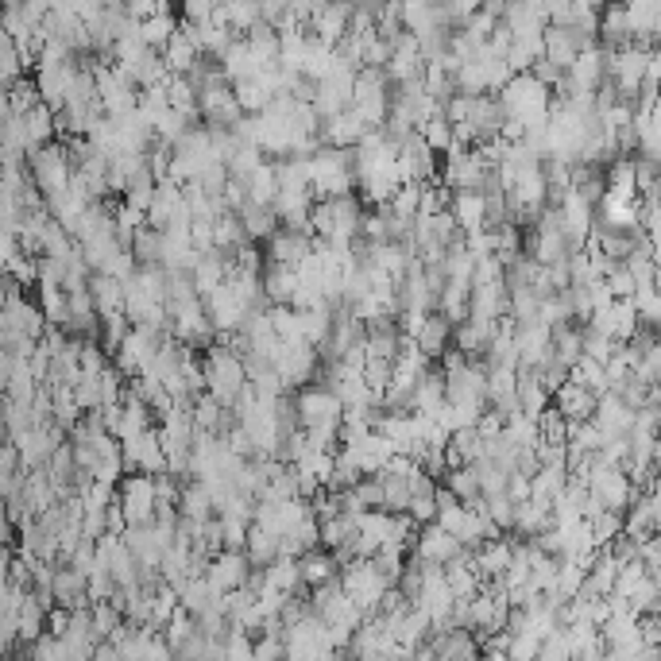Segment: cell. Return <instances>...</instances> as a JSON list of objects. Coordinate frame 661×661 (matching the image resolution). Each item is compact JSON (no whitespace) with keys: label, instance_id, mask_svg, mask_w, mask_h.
<instances>
[{"label":"cell","instance_id":"cell-1","mask_svg":"<svg viewBox=\"0 0 661 661\" xmlns=\"http://www.w3.org/2000/svg\"><path fill=\"white\" fill-rule=\"evenodd\" d=\"M310 163V198H337V194H352L356 178H352V151L348 147L317 144Z\"/></svg>","mask_w":661,"mask_h":661},{"label":"cell","instance_id":"cell-2","mask_svg":"<svg viewBox=\"0 0 661 661\" xmlns=\"http://www.w3.org/2000/svg\"><path fill=\"white\" fill-rule=\"evenodd\" d=\"M202 379H205V391L221 406L236 403V395H240L244 383H248L244 360H240L229 345H217V341L209 348H202Z\"/></svg>","mask_w":661,"mask_h":661},{"label":"cell","instance_id":"cell-3","mask_svg":"<svg viewBox=\"0 0 661 661\" xmlns=\"http://www.w3.org/2000/svg\"><path fill=\"white\" fill-rule=\"evenodd\" d=\"M499 97V105H503V116H515L522 120L526 128L530 124H546V113H549V86H542L530 70H522V74H511V82L495 93Z\"/></svg>","mask_w":661,"mask_h":661},{"label":"cell","instance_id":"cell-4","mask_svg":"<svg viewBox=\"0 0 661 661\" xmlns=\"http://www.w3.org/2000/svg\"><path fill=\"white\" fill-rule=\"evenodd\" d=\"M337 646L329 638V627L317 619L314 611L298 615L294 623L283 627V658L294 661H321V658H333Z\"/></svg>","mask_w":661,"mask_h":661},{"label":"cell","instance_id":"cell-5","mask_svg":"<svg viewBox=\"0 0 661 661\" xmlns=\"http://www.w3.org/2000/svg\"><path fill=\"white\" fill-rule=\"evenodd\" d=\"M28 167H31V182H35V190L43 194V198H51L58 190H66L70 186V155H66V147L62 144H39L28 151Z\"/></svg>","mask_w":661,"mask_h":661},{"label":"cell","instance_id":"cell-6","mask_svg":"<svg viewBox=\"0 0 661 661\" xmlns=\"http://www.w3.org/2000/svg\"><path fill=\"white\" fill-rule=\"evenodd\" d=\"M488 171L491 167L480 159L476 147L453 144L445 151V167H437V182H441L445 190H480Z\"/></svg>","mask_w":661,"mask_h":661},{"label":"cell","instance_id":"cell-7","mask_svg":"<svg viewBox=\"0 0 661 661\" xmlns=\"http://www.w3.org/2000/svg\"><path fill=\"white\" fill-rule=\"evenodd\" d=\"M317 360H321L317 348L306 345V341H294V345L279 341L275 352H271V368L283 379V391H298L302 383H310L317 375Z\"/></svg>","mask_w":661,"mask_h":661},{"label":"cell","instance_id":"cell-8","mask_svg":"<svg viewBox=\"0 0 661 661\" xmlns=\"http://www.w3.org/2000/svg\"><path fill=\"white\" fill-rule=\"evenodd\" d=\"M294 399V414H298V426L302 430H314V426H341V399L325 387V383H317V387H302L298 395H290Z\"/></svg>","mask_w":661,"mask_h":661},{"label":"cell","instance_id":"cell-9","mask_svg":"<svg viewBox=\"0 0 661 661\" xmlns=\"http://www.w3.org/2000/svg\"><path fill=\"white\" fill-rule=\"evenodd\" d=\"M159 329H151V325H128V333L120 337V345L113 348V360H116V372L124 375V379H132L136 372H144L147 360H151V352L159 345Z\"/></svg>","mask_w":661,"mask_h":661},{"label":"cell","instance_id":"cell-10","mask_svg":"<svg viewBox=\"0 0 661 661\" xmlns=\"http://www.w3.org/2000/svg\"><path fill=\"white\" fill-rule=\"evenodd\" d=\"M116 503L128 522H151L155 518V476L147 472H124L120 476V491Z\"/></svg>","mask_w":661,"mask_h":661},{"label":"cell","instance_id":"cell-11","mask_svg":"<svg viewBox=\"0 0 661 661\" xmlns=\"http://www.w3.org/2000/svg\"><path fill=\"white\" fill-rule=\"evenodd\" d=\"M310 248H314V236L306 229L279 225V229L263 240V263H275V267H290L294 271L302 259L310 256Z\"/></svg>","mask_w":661,"mask_h":661},{"label":"cell","instance_id":"cell-12","mask_svg":"<svg viewBox=\"0 0 661 661\" xmlns=\"http://www.w3.org/2000/svg\"><path fill=\"white\" fill-rule=\"evenodd\" d=\"M406 553H414V557L426 561V565H445V561L460 557L464 546H460L449 530H441L437 522H422V526L414 530V542H410Z\"/></svg>","mask_w":661,"mask_h":661},{"label":"cell","instance_id":"cell-13","mask_svg":"<svg viewBox=\"0 0 661 661\" xmlns=\"http://www.w3.org/2000/svg\"><path fill=\"white\" fill-rule=\"evenodd\" d=\"M202 306H205V317L213 321V329H217V333H232V329L244 321V314H248L244 298L236 294V287H232L229 279L209 290V294L202 298Z\"/></svg>","mask_w":661,"mask_h":661},{"label":"cell","instance_id":"cell-14","mask_svg":"<svg viewBox=\"0 0 661 661\" xmlns=\"http://www.w3.org/2000/svg\"><path fill=\"white\" fill-rule=\"evenodd\" d=\"M198 116H202L209 128H232L244 116V109H240V101H236L229 82H221V86L198 89Z\"/></svg>","mask_w":661,"mask_h":661},{"label":"cell","instance_id":"cell-15","mask_svg":"<svg viewBox=\"0 0 661 661\" xmlns=\"http://www.w3.org/2000/svg\"><path fill=\"white\" fill-rule=\"evenodd\" d=\"M248 569H252V561L244 557V549H217L205 565V580L213 592H229L248 580Z\"/></svg>","mask_w":661,"mask_h":661},{"label":"cell","instance_id":"cell-16","mask_svg":"<svg viewBox=\"0 0 661 661\" xmlns=\"http://www.w3.org/2000/svg\"><path fill=\"white\" fill-rule=\"evenodd\" d=\"M588 43H596V39L580 35L576 28H557V24H546V28H542V58L557 62L561 70H565Z\"/></svg>","mask_w":661,"mask_h":661},{"label":"cell","instance_id":"cell-17","mask_svg":"<svg viewBox=\"0 0 661 661\" xmlns=\"http://www.w3.org/2000/svg\"><path fill=\"white\" fill-rule=\"evenodd\" d=\"M658 522H661L658 488L638 491L631 499V507L623 511V530H627L631 538H646V534H658Z\"/></svg>","mask_w":661,"mask_h":661},{"label":"cell","instance_id":"cell-18","mask_svg":"<svg viewBox=\"0 0 661 661\" xmlns=\"http://www.w3.org/2000/svg\"><path fill=\"white\" fill-rule=\"evenodd\" d=\"M368 132V124L352 109H341L333 116H321V128H317V144H329V147H352L360 136Z\"/></svg>","mask_w":661,"mask_h":661},{"label":"cell","instance_id":"cell-19","mask_svg":"<svg viewBox=\"0 0 661 661\" xmlns=\"http://www.w3.org/2000/svg\"><path fill=\"white\" fill-rule=\"evenodd\" d=\"M449 217L457 221L460 232H476L488 225V205L480 190H449Z\"/></svg>","mask_w":661,"mask_h":661},{"label":"cell","instance_id":"cell-20","mask_svg":"<svg viewBox=\"0 0 661 661\" xmlns=\"http://www.w3.org/2000/svg\"><path fill=\"white\" fill-rule=\"evenodd\" d=\"M86 290H89V302H93L97 317L124 314V279L105 275V271H89Z\"/></svg>","mask_w":661,"mask_h":661},{"label":"cell","instance_id":"cell-21","mask_svg":"<svg viewBox=\"0 0 661 661\" xmlns=\"http://www.w3.org/2000/svg\"><path fill=\"white\" fill-rule=\"evenodd\" d=\"M410 341L422 348L426 360H437V356L449 348V341H453V321H449L445 314H437V310H426L422 325H418V333H414Z\"/></svg>","mask_w":661,"mask_h":661},{"label":"cell","instance_id":"cell-22","mask_svg":"<svg viewBox=\"0 0 661 661\" xmlns=\"http://www.w3.org/2000/svg\"><path fill=\"white\" fill-rule=\"evenodd\" d=\"M178 205H182V186H178L174 178H159V182H155V194H151V205H147V213H144V225L163 232L171 225L174 213H178Z\"/></svg>","mask_w":661,"mask_h":661},{"label":"cell","instance_id":"cell-23","mask_svg":"<svg viewBox=\"0 0 661 661\" xmlns=\"http://www.w3.org/2000/svg\"><path fill=\"white\" fill-rule=\"evenodd\" d=\"M596 399H600V395H592V391H588V387H580L576 379H565V383L549 395V403L557 406L569 422H588V418H592V410H596Z\"/></svg>","mask_w":661,"mask_h":661},{"label":"cell","instance_id":"cell-24","mask_svg":"<svg viewBox=\"0 0 661 661\" xmlns=\"http://www.w3.org/2000/svg\"><path fill=\"white\" fill-rule=\"evenodd\" d=\"M464 124L472 128V140H476V144L499 136V124H503V105H499V97H495V93L472 97V109H468V120H464Z\"/></svg>","mask_w":661,"mask_h":661},{"label":"cell","instance_id":"cell-25","mask_svg":"<svg viewBox=\"0 0 661 661\" xmlns=\"http://www.w3.org/2000/svg\"><path fill=\"white\" fill-rule=\"evenodd\" d=\"M592 422H596V430L604 433V437H615V433H627L634 422V410L615 391H604L600 399H596V410H592Z\"/></svg>","mask_w":661,"mask_h":661},{"label":"cell","instance_id":"cell-26","mask_svg":"<svg viewBox=\"0 0 661 661\" xmlns=\"http://www.w3.org/2000/svg\"><path fill=\"white\" fill-rule=\"evenodd\" d=\"M507 314V283H476L468 290V317H488V321H499Z\"/></svg>","mask_w":661,"mask_h":661},{"label":"cell","instance_id":"cell-27","mask_svg":"<svg viewBox=\"0 0 661 661\" xmlns=\"http://www.w3.org/2000/svg\"><path fill=\"white\" fill-rule=\"evenodd\" d=\"M515 399H518V410H522L526 418H538L549 406L546 383L538 379L534 368H515Z\"/></svg>","mask_w":661,"mask_h":661},{"label":"cell","instance_id":"cell-28","mask_svg":"<svg viewBox=\"0 0 661 661\" xmlns=\"http://www.w3.org/2000/svg\"><path fill=\"white\" fill-rule=\"evenodd\" d=\"M348 16H352V0H329V4L317 12L306 28H314L317 39L333 47V43H337V39L348 31Z\"/></svg>","mask_w":661,"mask_h":661},{"label":"cell","instance_id":"cell-29","mask_svg":"<svg viewBox=\"0 0 661 661\" xmlns=\"http://www.w3.org/2000/svg\"><path fill=\"white\" fill-rule=\"evenodd\" d=\"M337 557H333V549L325 546H314L306 549V553H298V573H302V588H314V584H325V580H333L337 576Z\"/></svg>","mask_w":661,"mask_h":661},{"label":"cell","instance_id":"cell-30","mask_svg":"<svg viewBox=\"0 0 661 661\" xmlns=\"http://www.w3.org/2000/svg\"><path fill=\"white\" fill-rule=\"evenodd\" d=\"M491 333H495V321H488V317H464L453 325V341L464 356H484Z\"/></svg>","mask_w":661,"mask_h":661},{"label":"cell","instance_id":"cell-31","mask_svg":"<svg viewBox=\"0 0 661 661\" xmlns=\"http://www.w3.org/2000/svg\"><path fill=\"white\" fill-rule=\"evenodd\" d=\"M174 31H178V12H174L171 0H159V8L140 20V39H144L147 47H155V51L171 39Z\"/></svg>","mask_w":661,"mask_h":661},{"label":"cell","instance_id":"cell-32","mask_svg":"<svg viewBox=\"0 0 661 661\" xmlns=\"http://www.w3.org/2000/svg\"><path fill=\"white\" fill-rule=\"evenodd\" d=\"M441 403H445V375L426 368V372L414 379V387H410V410L433 414Z\"/></svg>","mask_w":661,"mask_h":661},{"label":"cell","instance_id":"cell-33","mask_svg":"<svg viewBox=\"0 0 661 661\" xmlns=\"http://www.w3.org/2000/svg\"><path fill=\"white\" fill-rule=\"evenodd\" d=\"M198 55H202V51H198V43L182 31V24H178V31H174L171 39L159 47V58H163V66H167L171 74H186V70L198 62Z\"/></svg>","mask_w":661,"mask_h":661},{"label":"cell","instance_id":"cell-34","mask_svg":"<svg viewBox=\"0 0 661 661\" xmlns=\"http://www.w3.org/2000/svg\"><path fill=\"white\" fill-rule=\"evenodd\" d=\"M174 511H178V518H190V522H202V518L213 515V499H209V491H205L202 480H194V476L182 480Z\"/></svg>","mask_w":661,"mask_h":661},{"label":"cell","instance_id":"cell-35","mask_svg":"<svg viewBox=\"0 0 661 661\" xmlns=\"http://www.w3.org/2000/svg\"><path fill=\"white\" fill-rule=\"evenodd\" d=\"M236 217H240V225L248 232V240L252 244H263L271 232L279 229V217H275V209L271 205H259V202H244L236 209Z\"/></svg>","mask_w":661,"mask_h":661},{"label":"cell","instance_id":"cell-36","mask_svg":"<svg viewBox=\"0 0 661 661\" xmlns=\"http://www.w3.org/2000/svg\"><path fill=\"white\" fill-rule=\"evenodd\" d=\"M263 584L275 588V592H302V573H298V557H287L279 553L275 561L263 565Z\"/></svg>","mask_w":661,"mask_h":661},{"label":"cell","instance_id":"cell-37","mask_svg":"<svg viewBox=\"0 0 661 661\" xmlns=\"http://www.w3.org/2000/svg\"><path fill=\"white\" fill-rule=\"evenodd\" d=\"M553 515H549V503L546 499H522L515 503V522H511V530L522 534V538H534L538 530H546Z\"/></svg>","mask_w":661,"mask_h":661},{"label":"cell","instance_id":"cell-38","mask_svg":"<svg viewBox=\"0 0 661 661\" xmlns=\"http://www.w3.org/2000/svg\"><path fill=\"white\" fill-rule=\"evenodd\" d=\"M244 43H248V51H252V58H256L259 66L279 58V31H275L271 20H263V16H259L252 28L244 31Z\"/></svg>","mask_w":661,"mask_h":661},{"label":"cell","instance_id":"cell-39","mask_svg":"<svg viewBox=\"0 0 661 661\" xmlns=\"http://www.w3.org/2000/svg\"><path fill=\"white\" fill-rule=\"evenodd\" d=\"M240 244H248V232H244V225H240V217H236L232 209L217 213V217H213V248L229 259Z\"/></svg>","mask_w":661,"mask_h":661},{"label":"cell","instance_id":"cell-40","mask_svg":"<svg viewBox=\"0 0 661 661\" xmlns=\"http://www.w3.org/2000/svg\"><path fill=\"white\" fill-rule=\"evenodd\" d=\"M240 186H244V198L248 202H259V205H271V198H275V163H259V167H252V171L240 178Z\"/></svg>","mask_w":661,"mask_h":661},{"label":"cell","instance_id":"cell-41","mask_svg":"<svg viewBox=\"0 0 661 661\" xmlns=\"http://www.w3.org/2000/svg\"><path fill=\"white\" fill-rule=\"evenodd\" d=\"M167 105H171L174 113H182L190 124H198L202 116H198V89L194 82L186 78V74H171V82H167Z\"/></svg>","mask_w":661,"mask_h":661},{"label":"cell","instance_id":"cell-42","mask_svg":"<svg viewBox=\"0 0 661 661\" xmlns=\"http://www.w3.org/2000/svg\"><path fill=\"white\" fill-rule=\"evenodd\" d=\"M356 534V515H329V518H317V546L325 549H341Z\"/></svg>","mask_w":661,"mask_h":661},{"label":"cell","instance_id":"cell-43","mask_svg":"<svg viewBox=\"0 0 661 661\" xmlns=\"http://www.w3.org/2000/svg\"><path fill=\"white\" fill-rule=\"evenodd\" d=\"M244 557H248L252 565H267V561H275V557H279V534H271V530H263V526H256V522H248Z\"/></svg>","mask_w":661,"mask_h":661},{"label":"cell","instance_id":"cell-44","mask_svg":"<svg viewBox=\"0 0 661 661\" xmlns=\"http://www.w3.org/2000/svg\"><path fill=\"white\" fill-rule=\"evenodd\" d=\"M24 128H28V140L31 147H39V144H51L55 140V109L51 105H31L28 113H24Z\"/></svg>","mask_w":661,"mask_h":661},{"label":"cell","instance_id":"cell-45","mask_svg":"<svg viewBox=\"0 0 661 661\" xmlns=\"http://www.w3.org/2000/svg\"><path fill=\"white\" fill-rule=\"evenodd\" d=\"M414 132L422 136V144L430 147L433 155H445V151L453 147V124H449V120H445L441 113L426 116V120H422Z\"/></svg>","mask_w":661,"mask_h":661},{"label":"cell","instance_id":"cell-46","mask_svg":"<svg viewBox=\"0 0 661 661\" xmlns=\"http://www.w3.org/2000/svg\"><path fill=\"white\" fill-rule=\"evenodd\" d=\"M569 379H576L580 387H588L592 395H604V391H607L604 364H600V360H592V356H580L573 368H569Z\"/></svg>","mask_w":661,"mask_h":661},{"label":"cell","instance_id":"cell-47","mask_svg":"<svg viewBox=\"0 0 661 661\" xmlns=\"http://www.w3.org/2000/svg\"><path fill=\"white\" fill-rule=\"evenodd\" d=\"M445 488L453 491L460 503L476 499V495H480V480H476V468H472V464H457V468H445Z\"/></svg>","mask_w":661,"mask_h":661},{"label":"cell","instance_id":"cell-48","mask_svg":"<svg viewBox=\"0 0 661 661\" xmlns=\"http://www.w3.org/2000/svg\"><path fill=\"white\" fill-rule=\"evenodd\" d=\"M232 93H236V101H240V109L244 113H259L275 93H267V89L259 86L256 78H240V82H232Z\"/></svg>","mask_w":661,"mask_h":661},{"label":"cell","instance_id":"cell-49","mask_svg":"<svg viewBox=\"0 0 661 661\" xmlns=\"http://www.w3.org/2000/svg\"><path fill=\"white\" fill-rule=\"evenodd\" d=\"M20 74H24V55H20V47L12 43V35L0 31V82L8 86V82H16Z\"/></svg>","mask_w":661,"mask_h":661},{"label":"cell","instance_id":"cell-50","mask_svg":"<svg viewBox=\"0 0 661 661\" xmlns=\"http://www.w3.org/2000/svg\"><path fill=\"white\" fill-rule=\"evenodd\" d=\"M634 379H642V383H658L661 379V345L654 341V345H646L642 352H638V360H634L631 368Z\"/></svg>","mask_w":661,"mask_h":661},{"label":"cell","instance_id":"cell-51","mask_svg":"<svg viewBox=\"0 0 661 661\" xmlns=\"http://www.w3.org/2000/svg\"><path fill=\"white\" fill-rule=\"evenodd\" d=\"M538 658H546V661H569L573 658V646H569V634H565V627H553V631L538 642Z\"/></svg>","mask_w":661,"mask_h":661},{"label":"cell","instance_id":"cell-52","mask_svg":"<svg viewBox=\"0 0 661 661\" xmlns=\"http://www.w3.org/2000/svg\"><path fill=\"white\" fill-rule=\"evenodd\" d=\"M217 526H221V549H244V538H248V518L217 515Z\"/></svg>","mask_w":661,"mask_h":661},{"label":"cell","instance_id":"cell-53","mask_svg":"<svg viewBox=\"0 0 661 661\" xmlns=\"http://www.w3.org/2000/svg\"><path fill=\"white\" fill-rule=\"evenodd\" d=\"M634 190H638V198H646V194H658V159H634Z\"/></svg>","mask_w":661,"mask_h":661},{"label":"cell","instance_id":"cell-54","mask_svg":"<svg viewBox=\"0 0 661 661\" xmlns=\"http://www.w3.org/2000/svg\"><path fill=\"white\" fill-rule=\"evenodd\" d=\"M638 565L646 569L650 576H661V542L658 534H646V538H638Z\"/></svg>","mask_w":661,"mask_h":661},{"label":"cell","instance_id":"cell-55","mask_svg":"<svg viewBox=\"0 0 661 661\" xmlns=\"http://www.w3.org/2000/svg\"><path fill=\"white\" fill-rule=\"evenodd\" d=\"M178 4H182V24H205L225 0H178Z\"/></svg>","mask_w":661,"mask_h":661},{"label":"cell","instance_id":"cell-56","mask_svg":"<svg viewBox=\"0 0 661 661\" xmlns=\"http://www.w3.org/2000/svg\"><path fill=\"white\" fill-rule=\"evenodd\" d=\"M604 283H607V290H611V298H631L634 294V279H631V271H627V263H623V259L607 271Z\"/></svg>","mask_w":661,"mask_h":661},{"label":"cell","instance_id":"cell-57","mask_svg":"<svg viewBox=\"0 0 661 661\" xmlns=\"http://www.w3.org/2000/svg\"><path fill=\"white\" fill-rule=\"evenodd\" d=\"M252 658L256 661L283 658V634L279 631H259V638L252 642Z\"/></svg>","mask_w":661,"mask_h":661},{"label":"cell","instance_id":"cell-58","mask_svg":"<svg viewBox=\"0 0 661 661\" xmlns=\"http://www.w3.org/2000/svg\"><path fill=\"white\" fill-rule=\"evenodd\" d=\"M538 642H542V638H534L530 631H515L511 642H507V658H515V661L538 658Z\"/></svg>","mask_w":661,"mask_h":661},{"label":"cell","instance_id":"cell-59","mask_svg":"<svg viewBox=\"0 0 661 661\" xmlns=\"http://www.w3.org/2000/svg\"><path fill=\"white\" fill-rule=\"evenodd\" d=\"M530 74H534L542 86H549V93L565 82V70H561L557 62H549V58H534V62H530Z\"/></svg>","mask_w":661,"mask_h":661},{"label":"cell","instance_id":"cell-60","mask_svg":"<svg viewBox=\"0 0 661 661\" xmlns=\"http://www.w3.org/2000/svg\"><path fill=\"white\" fill-rule=\"evenodd\" d=\"M225 658H252V638H248V631H240L232 623L225 631Z\"/></svg>","mask_w":661,"mask_h":661},{"label":"cell","instance_id":"cell-61","mask_svg":"<svg viewBox=\"0 0 661 661\" xmlns=\"http://www.w3.org/2000/svg\"><path fill=\"white\" fill-rule=\"evenodd\" d=\"M406 515L414 518L418 526H422V522H433V515H437V499H433V491H430V495H410V503H406Z\"/></svg>","mask_w":661,"mask_h":661},{"label":"cell","instance_id":"cell-62","mask_svg":"<svg viewBox=\"0 0 661 661\" xmlns=\"http://www.w3.org/2000/svg\"><path fill=\"white\" fill-rule=\"evenodd\" d=\"M576 4H580V8H592V12H600L607 0H576Z\"/></svg>","mask_w":661,"mask_h":661},{"label":"cell","instance_id":"cell-63","mask_svg":"<svg viewBox=\"0 0 661 661\" xmlns=\"http://www.w3.org/2000/svg\"><path fill=\"white\" fill-rule=\"evenodd\" d=\"M128 0H101V8H124Z\"/></svg>","mask_w":661,"mask_h":661},{"label":"cell","instance_id":"cell-64","mask_svg":"<svg viewBox=\"0 0 661 661\" xmlns=\"http://www.w3.org/2000/svg\"><path fill=\"white\" fill-rule=\"evenodd\" d=\"M352 4H368V8H375V4H383V0H352Z\"/></svg>","mask_w":661,"mask_h":661}]
</instances>
